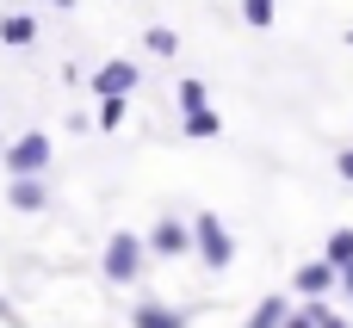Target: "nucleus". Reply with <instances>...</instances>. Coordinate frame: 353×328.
<instances>
[{
    "mask_svg": "<svg viewBox=\"0 0 353 328\" xmlns=\"http://www.w3.org/2000/svg\"><path fill=\"white\" fill-rule=\"evenodd\" d=\"M143 267H149L143 236H137V229H112V236H105V254H99V273H105L112 285H137Z\"/></svg>",
    "mask_w": 353,
    "mask_h": 328,
    "instance_id": "nucleus-1",
    "label": "nucleus"
},
{
    "mask_svg": "<svg viewBox=\"0 0 353 328\" xmlns=\"http://www.w3.org/2000/svg\"><path fill=\"white\" fill-rule=\"evenodd\" d=\"M192 254H199L205 273H230L236 267V236L223 229V217H211V211L192 217Z\"/></svg>",
    "mask_w": 353,
    "mask_h": 328,
    "instance_id": "nucleus-2",
    "label": "nucleus"
},
{
    "mask_svg": "<svg viewBox=\"0 0 353 328\" xmlns=\"http://www.w3.org/2000/svg\"><path fill=\"white\" fill-rule=\"evenodd\" d=\"M0 167H6V174H43V167H50V136H43V130L12 136V143L0 149Z\"/></svg>",
    "mask_w": 353,
    "mask_h": 328,
    "instance_id": "nucleus-3",
    "label": "nucleus"
},
{
    "mask_svg": "<svg viewBox=\"0 0 353 328\" xmlns=\"http://www.w3.org/2000/svg\"><path fill=\"white\" fill-rule=\"evenodd\" d=\"M143 248H149L155 260H180V254H192V217H161V223L143 236Z\"/></svg>",
    "mask_w": 353,
    "mask_h": 328,
    "instance_id": "nucleus-4",
    "label": "nucleus"
},
{
    "mask_svg": "<svg viewBox=\"0 0 353 328\" xmlns=\"http://www.w3.org/2000/svg\"><path fill=\"white\" fill-rule=\"evenodd\" d=\"M137 81H143V68H137V62H124V56H118V62H99V74H87L93 99H112V93H130Z\"/></svg>",
    "mask_w": 353,
    "mask_h": 328,
    "instance_id": "nucleus-5",
    "label": "nucleus"
},
{
    "mask_svg": "<svg viewBox=\"0 0 353 328\" xmlns=\"http://www.w3.org/2000/svg\"><path fill=\"white\" fill-rule=\"evenodd\" d=\"M6 205H12V211H25V217L50 211V186H43V174H12V186H6Z\"/></svg>",
    "mask_w": 353,
    "mask_h": 328,
    "instance_id": "nucleus-6",
    "label": "nucleus"
},
{
    "mask_svg": "<svg viewBox=\"0 0 353 328\" xmlns=\"http://www.w3.org/2000/svg\"><path fill=\"white\" fill-rule=\"evenodd\" d=\"M335 279H341V267H335V260H310V267H298V279H292V285H298V298H329V291H335Z\"/></svg>",
    "mask_w": 353,
    "mask_h": 328,
    "instance_id": "nucleus-7",
    "label": "nucleus"
},
{
    "mask_svg": "<svg viewBox=\"0 0 353 328\" xmlns=\"http://www.w3.org/2000/svg\"><path fill=\"white\" fill-rule=\"evenodd\" d=\"M192 316L186 310H174V304H155V298H143L137 310H130V328H186Z\"/></svg>",
    "mask_w": 353,
    "mask_h": 328,
    "instance_id": "nucleus-8",
    "label": "nucleus"
},
{
    "mask_svg": "<svg viewBox=\"0 0 353 328\" xmlns=\"http://www.w3.org/2000/svg\"><path fill=\"white\" fill-rule=\"evenodd\" d=\"M0 43H6V50H31V43H37V19H31V12H6V19H0Z\"/></svg>",
    "mask_w": 353,
    "mask_h": 328,
    "instance_id": "nucleus-9",
    "label": "nucleus"
},
{
    "mask_svg": "<svg viewBox=\"0 0 353 328\" xmlns=\"http://www.w3.org/2000/svg\"><path fill=\"white\" fill-rule=\"evenodd\" d=\"M180 130H186V136H199V143H211V136L223 130V118H217L211 105H192V112H180Z\"/></svg>",
    "mask_w": 353,
    "mask_h": 328,
    "instance_id": "nucleus-10",
    "label": "nucleus"
},
{
    "mask_svg": "<svg viewBox=\"0 0 353 328\" xmlns=\"http://www.w3.org/2000/svg\"><path fill=\"white\" fill-rule=\"evenodd\" d=\"M285 310H292V298H279V291H273V298H261V304H254V316H248L242 328H279V322H285Z\"/></svg>",
    "mask_w": 353,
    "mask_h": 328,
    "instance_id": "nucleus-11",
    "label": "nucleus"
},
{
    "mask_svg": "<svg viewBox=\"0 0 353 328\" xmlns=\"http://www.w3.org/2000/svg\"><path fill=\"white\" fill-rule=\"evenodd\" d=\"M143 50H149V56H174V50H180V37H174L168 25H149V31H143Z\"/></svg>",
    "mask_w": 353,
    "mask_h": 328,
    "instance_id": "nucleus-12",
    "label": "nucleus"
},
{
    "mask_svg": "<svg viewBox=\"0 0 353 328\" xmlns=\"http://www.w3.org/2000/svg\"><path fill=\"white\" fill-rule=\"evenodd\" d=\"M273 0H242V19H248V31H273Z\"/></svg>",
    "mask_w": 353,
    "mask_h": 328,
    "instance_id": "nucleus-13",
    "label": "nucleus"
},
{
    "mask_svg": "<svg viewBox=\"0 0 353 328\" xmlns=\"http://www.w3.org/2000/svg\"><path fill=\"white\" fill-rule=\"evenodd\" d=\"M323 260H335V267H347V260H353V229H335V236H329V248H323Z\"/></svg>",
    "mask_w": 353,
    "mask_h": 328,
    "instance_id": "nucleus-14",
    "label": "nucleus"
},
{
    "mask_svg": "<svg viewBox=\"0 0 353 328\" xmlns=\"http://www.w3.org/2000/svg\"><path fill=\"white\" fill-rule=\"evenodd\" d=\"M174 99H180V112H192V105H211V99H205V81H192V74L174 87Z\"/></svg>",
    "mask_w": 353,
    "mask_h": 328,
    "instance_id": "nucleus-15",
    "label": "nucleus"
},
{
    "mask_svg": "<svg viewBox=\"0 0 353 328\" xmlns=\"http://www.w3.org/2000/svg\"><path fill=\"white\" fill-rule=\"evenodd\" d=\"M118 124H124V93L99 99V130H118Z\"/></svg>",
    "mask_w": 353,
    "mask_h": 328,
    "instance_id": "nucleus-16",
    "label": "nucleus"
},
{
    "mask_svg": "<svg viewBox=\"0 0 353 328\" xmlns=\"http://www.w3.org/2000/svg\"><path fill=\"white\" fill-rule=\"evenodd\" d=\"M335 174H341V180H347V186H353V143H347V149H341V155H335Z\"/></svg>",
    "mask_w": 353,
    "mask_h": 328,
    "instance_id": "nucleus-17",
    "label": "nucleus"
},
{
    "mask_svg": "<svg viewBox=\"0 0 353 328\" xmlns=\"http://www.w3.org/2000/svg\"><path fill=\"white\" fill-rule=\"evenodd\" d=\"M335 291H341V298H347V304H353V260H347V267H341V279H335Z\"/></svg>",
    "mask_w": 353,
    "mask_h": 328,
    "instance_id": "nucleus-18",
    "label": "nucleus"
},
{
    "mask_svg": "<svg viewBox=\"0 0 353 328\" xmlns=\"http://www.w3.org/2000/svg\"><path fill=\"white\" fill-rule=\"evenodd\" d=\"M0 322H12V328H19V310H12L6 298H0Z\"/></svg>",
    "mask_w": 353,
    "mask_h": 328,
    "instance_id": "nucleus-19",
    "label": "nucleus"
},
{
    "mask_svg": "<svg viewBox=\"0 0 353 328\" xmlns=\"http://www.w3.org/2000/svg\"><path fill=\"white\" fill-rule=\"evenodd\" d=\"M323 328H347V316H335V310H323Z\"/></svg>",
    "mask_w": 353,
    "mask_h": 328,
    "instance_id": "nucleus-20",
    "label": "nucleus"
},
{
    "mask_svg": "<svg viewBox=\"0 0 353 328\" xmlns=\"http://www.w3.org/2000/svg\"><path fill=\"white\" fill-rule=\"evenodd\" d=\"M50 6H62V12H68V6H74V0H50Z\"/></svg>",
    "mask_w": 353,
    "mask_h": 328,
    "instance_id": "nucleus-21",
    "label": "nucleus"
},
{
    "mask_svg": "<svg viewBox=\"0 0 353 328\" xmlns=\"http://www.w3.org/2000/svg\"><path fill=\"white\" fill-rule=\"evenodd\" d=\"M347 43H353V31H347Z\"/></svg>",
    "mask_w": 353,
    "mask_h": 328,
    "instance_id": "nucleus-22",
    "label": "nucleus"
}]
</instances>
